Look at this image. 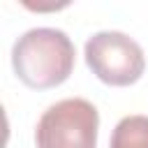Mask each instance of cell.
<instances>
[{"label": "cell", "instance_id": "6da1fadb", "mask_svg": "<svg viewBox=\"0 0 148 148\" xmlns=\"http://www.w3.org/2000/svg\"><path fill=\"white\" fill-rule=\"evenodd\" d=\"M74 42L58 28H32L23 32L12 49L16 76L35 90L65 83L74 69Z\"/></svg>", "mask_w": 148, "mask_h": 148}, {"label": "cell", "instance_id": "7a4b0ae2", "mask_svg": "<svg viewBox=\"0 0 148 148\" xmlns=\"http://www.w3.org/2000/svg\"><path fill=\"white\" fill-rule=\"evenodd\" d=\"M99 113L83 97H67L51 104L35 130L37 148H95Z\"/></svg>", "mask_w": 148, "mask_h": 148}, {"label": "cell", "instance_id": "3957f363", "mask_svg": "<svg viewBox=\"0 0 148 148\" xmlns=\"http://www.w3.org/2000/svg\"><path fill=\"white\" fill-rule=\"evenodd\" d=\"M86 65L109 86H132L146 69V56L136 39L118 30H102L88 37Z\"/></svg>", "mask_w": 148, "mask_h": 148}, {"label": "cell", "instance_id": "277c9868", "mask_svg": "<svg viewBox=\"0 0 148 148\" xmlns=\"http://www.w3.org/2000/svg\"><path fill=\"white\" fill-rule=\"evenodd\" d=\"M109 148H148V116H125L111 132Z\"/></svg>", "mask_w": 148, "mask_h": 148}]
</instances>
